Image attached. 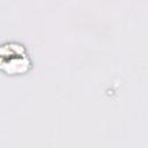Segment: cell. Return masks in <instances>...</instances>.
Returning a JSON list of instances; mask_svg holds the SVG:
<instances>
[{"instance_id":"obj_1","label":"cell","mask_w":148,"mask_h":148,"mask_svg":"<svg viewBox=\"0 0 148 148\" xmlns=\"http://www.w3.org/2000/svg\"><path fill=\"white\" fill-rule=\"evenodd\" d=\"M0 66L2 71L10 74L24 72L29 66V58L24 47L17 43L3 44L0 51Z\"/></svg>"}]
</instances>
